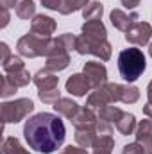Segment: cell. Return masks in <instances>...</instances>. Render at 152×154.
<instances>
[{"label":"cell","instance_id":"obj_1","mask_svg":"<svg viewBox=\"0 0 152 154\" xmlns=\"http://www.w3.org/2000/svg\"><path fill=\"white\" fill-rule=\"evenodd\" d=\"M23 136L32 151L41 154H52L63 145L66 138V127L57 115L43 111L36 113L25 122Z\"/></svg>","mask_w":152,"mask_h":154},{"label":"cell","instance_id":"obj_2","mask_svg":"<svg viewBox=\"0 0 152 154\" xmlns=\"http://www.w3.org/2000/svg\"><path fill=\"white\" fill-rule=\"evenodd\" d=\"M75 43H77V36L65 32L61 36L54 39L52 48L47 56L45 61V68L50 72H61L70 65V52L75 50Z\"/></svg>","mask_w":152,"mask_h":154},{"label":"cell","instance_id":"obj_3","mask_svg":"<svg viewBox=\"0 0 152 154\" xmlns=\"http://www.w3.org/2000/svg\"><path fill=\"white\" fill-rule=\"evenodd\" d=\"M145 68H147V59H145L143 50L131 47L118 54V72L123 81H127V82L138 81L143 75Z\"/></svg>","mask_w":152,"mask_h":154},{"label":"cell","instance_id":"obj_4","mask_svg":"<svg viewBox=\"0 0 152 154\" xmlns=\"http://www.w3.org/2000/svg\"><path fill=\"white\" fill-rule=\"evenodd\" d=\"M52 43H54L52 38H41L38 34H34V32H29V34H25V36H22L18 39L16 50H18L20 56L29 57V59L41 57V56L47 57L50 48H52Z\"/></svg>","mask_w":152,"mask_h":154},{"label":"cell","instance_id":"obj_5","mask_svg":"<svg viewBox=\"0 0 152 154\" xmlns=\"http://www.w3.org/2000/svg\"><path fill=\"white\" fill-rule=\"evenodd\" d=\"M122 100V84L118 82H106L104 86L97 88L95 91H91L88 95V100H86V106L91 108L93 111L97 109H102L104 106H109L114 102H120Z\"/></svg>","mask_w":152,"mask_h":154},{"label":"cell","instance_id":"obj_6","mask_svg":"<svg viewBox=\"0 0 152 154\" xmlns=\"http://www.w3.org/2000/svg\"><path fill=\"white\" fill-rule=\"evenodd\" d=\"M75 50L79 54H82V56L91 54L95 57H100L102 61H109L113 48H111V43L108 39H93V38H88V36L81 34V36H77Z\"/></svg>","mask_w":152,"mask_h":154},{"label":"cell","instance_id":"obj_7","mask_svg":"<svg viewBox=\"0 0 152 154\" xmlns=\"http://www.w3.org/2000/svg\"><path fill=\"white\" fill-rule=\"evenodd\" d=\"M34 111V102L31 99H16L11 102L2 104V122L5 124H18L29 113Z\"/></svg>","mask_w":152,"mask_h":154},{"label":"cell","instance_id":"obj_8","mask_svg":"<svg viewBox=\"0 0 152 154\" xmlns=\"http://www.w3.org/2000/svg\"><path fill=\"white\" fill-rule=\"evenodd\" d=\"M134 143L140 154H152V120H141L138 122V127L134 131Z\"/></svg>","mask_w":152,"mask_h":154},{"label":"cell","instance_id":"obj_9","mask_svg":"<svg viewBox=\"0 0 152 154\" xmlns=\"http://www.w3.org/2000/svg\"><path fill=\"white\" fill-rule=\"evenodd\" d=\"M82 74L88 77V81H90V84H91L93 90H97V88H100V86H104L108 82V70L99 61H88V63H84Z\"/></svg>","mask_w":152,"mask_h":154},{"label":"cell","instance_id":"obj_10","mask_svg":"<svg viewBox=\"0 0 152 154\" xmlns=\"http://www.w3.org/2000/svg\"><path fill=\"white\" fill-rule=\"evenodd\" d=\"M152 38V25L147 22H134L125 32V39L132 45H147Z\"/></svg>","mask_w":152,"mask_h":154},{"label":"cell","instance_id":"obj_11","mask_svg":"<svg viewBox=\"0 0 152 154\" xmlns=\"http://www.w3.org/2000/svg\"><path fill=\"white\" fill-rule=\"evenodd\" d=\"M57 23L54 18L47 16V14H36L31 20V32L38 34L41 38H52V34L56 32Z\"/></svg>","mask_w":152,"mask_h":154},{"label":"cell","instance_id":"obj_12","mask_svg":"<svg viewBox=\"0 0 152 154\" xmlns=\"http://www.w3.org/2000/svg\"><path fill=\"white\" fill-rule=\"evenodd\" d=\"M65 88H66V91L70 95H75V97H84L90 90H93L91 84H90V81H88V77L84 75V74H74V75H70L68 81H66V84H65Z\"/></svg>","mask_w":152,"mask_h":154},{"label":"cell","instance_id":"obj_13","mask_svg":"<svg viewBox=\"0 0 152 154\" xmlns=\"http://www.w3.org/2000/svg\"><path fill=\"white\" fill-rule=\"evenodd\" d=\"M72 124L75 129H97L99 124V115H95V111L88 106L81 108L79 113L72 118Z\"/></svg>","mask_w":152,"mask_h":154},{"label":"cell","instance_id":"obj_14","mask_svg":"<svg viewBox=\"0 0 152 154\" xmlns=\"http://www.w3.org/2000/svg\"><path fill=\"white\" fill-rule=\"evenodd\" d=\"M138 13H131V14H127V13H123L122 9H113L111 11V14H109V20H111V23H113L114 29H118V31H122V32H127L129 31V27L134 23V22H138Z\"/></svg>","mask_w":152,"mask_h":154},{"label":"cell","instance_id":"obj_15","mask_svg":"<svg viewBox=\"0 0 152 154\" xmlns=\"http://www.w3.org/2000/svg\"><path fill=\"white\" fill-rule=\"evenodd\" d=\"M32 82L36 84L38 90H56L57 84H59V77L56 75V72H50V70L43 68L32 77Z\"/></svg>","mask_w":152,"mask_h":154},{"label":"cell","instance_id":"obj_16","mask_svg":"<svg viewBox=\"0 0 152 154\" xmlns=\"http://www.w3.org/2000/svg\"><path fill=\"white\" fill-rule=\"evenodd\" d=\"M82 34L93 39H106L108 38V31L106 25L102 23V20H88L82 23Z\"/></svg>","mask_w":152,"mask_h":154},{"label":"cell","instance_id":"obj_17","mask_svg":"<svg viewBox=\"0 0 152 154\" xmlns=\"http://www.w3.org/2000/svg\"><path fill=\"white\" fill-rule=\"evenodd\" d=\"M52 108L57 111V115H63L65 118H68V120H72V118L79 113V109H81V106L77 104L75 100L65 99V97H61L56 104H52Z\"/></svg>","mask_w":152,"mask_h":154},{"label":"cell","instance_id":"obj_18","mask_svg":"<svg viewBox=\"0 0 152 154\" xmlns=\"http://www.w3.org/2000/svg\"><path fill=\"white\" fill-rule=\"evenodd\" d=\"M114 149V140L111 134H99L93 147H91V154H113Z\"/></svg>","mask_w":152,"mask_h":154},{"label":"cell","instance_id":"obj_19","mask_svg":"<svg viewBox=\"0 0 152 154\" xmlns=\"http://www.w3.org/2000/svg\"><path fill=\"white\" fill-rule=\"evenodd\" d=\"M99 133L97 129H75V142L82 149H91Z\"/></svg>","mask_w":152,"mask_h":154},{"label":"cell","instance_id":"obj_20","mask_svg":"<svg viewBox=\"0 0 152 154\" xmlns=\"http://www.w3.org/2000/svg\"><path fill=\"white\" fill-rule=\"evenodd\" d=\"M118 133L123 134V136H129V134H134L136 127H138V122H136V116L132 113H123V116L114 124Z\"/></svg>","mask_w":152,"mask_h":154},{"label":"cell","instance_id":"obj_21","mask_svg":"<svg viewBox=\"0 0 152 154\" xmlns=\"http://www.w3.org/2000/svg\"><path fill=\"white\" fill-rule=\"evenodd\" d=\"M2 154H31V152L27 149H23V145L20 143L18 138L9 136V138H4V142H2Z\"/></svg>","mask_w":152,"mask_h":154},{"label":"cell","instance_id":"obj_22","mask_svg":"<svg viewBox=\"0 0 152 154\" xmlns=\"http://www.w3.org/2000/svg\"><path fill=\"white\" fill-rule=\"evenodd\" d=\"M122 116H123V111H122L120 108L113 106V104L104 106L102 109H99V118H100V120H106V122H109V124H116Z\"/></svg>","mask_w":152,"mask_h":154},{"label":"cell","instance_id":"obj_23","mask_svg":"<svg viewBox=\"0 0 152 154\" xmlns=\"http://www.w3.org/2000/svg\"><path fill=\"white\" fill-rule=\"evenodd\" d=\"M16 16L20 20H32L36 16V5L32 0H22L16 5Z\"/></svg>","mask_w":152,"mask_h":154},{"label":"cell","instance_id":"obj_24","mask_svg":"<svg viewBox=\"0 0 152 154\" xmlns=\"http://www.w3.org/2000/svg\"><path fill=\"white\" fill-rule=\"evenodd\" d=\"M102 13H104V5L100 2H90L82 9V18L86 22L88 20H100L102 18Z\"/></svg>","mask_w":152,"mask_h":154},{"label":"cell","instance_id":"obj_25","mask_svg":"<svg viewBox=\"0 0 152 154\" xmlns=\"http://www.w3.org/2000/svg\"><path fill=\"white\" fill-rule=\"evenodd\" d=\"M2 68H4V72L9 75V74H14V72L23 70V68H25V63L22 61V57H18V56L13 54L9 59H5V61L2 63Z\"/></svg>","mask_w":152,"mask_h":154},{"label":"cell","instance_id":"obj_26","mask_svg":"<svg viewBox=\"0 0 152 154\" xmlns=\"http://www.w3.org/2000/svg\"><path fill=\"white\" fill-rule=\"evenodd\" d=\"M140 99V90L131 84H122V100L123 104H134Z\"/></svg>","mask_w":152,"mask_h":154},{"label":"cell","instance_id":"obj_27","mask_svg":"<svg viewBox=\"0 0 152 154\" xmlns=\"http://www.w3.org/2000/svg\"><path fill=\"white\" fill-rule=\"evenodd\" d=\"M88 4H90V0H65L59 13L61 14H70V13H75V11H82Z\"/></svg>","mask_w":152,"mask_h":154},{"label":"cell","instance_id":"obj_28","mask_svg":"<svg viewBox=\"0 0 152 154\" xmlns=\"http://www.w3.org/2000/svg\"><path fill=\"white\" fill-rule=\"evenodd\" d=\"M38 97L45 104H56L61 99V91H59V88H56V90H38Z\"/></svg>","mask_w":152,"mask_h":154},{"label":"cell","instance_id":"obj_29","mask_svg":"<svg viewBox=\"0 0 152 154\" xmlns=\"http://www.w3.org/2000/svg\"><path fill=\"white\" fill-rule=\"evenodd\" d=\"M5 75H7V74H5ZM7 77H9V79H11V81L18 86V88L27 86V84L31 82V79H32V77H31V74L27 72V68H23V70H20V72H14V74H9Z\"/></svg>","mask_w":152,"mask_h":154},{"label":"cell","instance_id":"obj_30","mask_svg":"<svg viewBox=\"0 0 152 154\" xmlns=\"http://www.w3.org/2000/svg\"><path fill=\"white\" fill-rule=\"evenodd\" d=\"M16 90H18V86H16L9 77H7V75L2 77V90H0V95H2L4 99H7V97L14 95V93H16Z\"/></svg>","mask_w":152,"mask_h":154},{"label":"cell","instance_id":"obj_31","mask_svg":"<svg viewBox=\"0 0 152 154\" xmlns=\"http://www.w3.org/2000/svg\"><path fill=\"white\" fill-rule=\"evenodd\" d=\"M97 133L99 134H111L113 133V125L106 120H100L99 118V124H97Z\"/></svg>","mask_w":152,"mask_h":154},{"label":"cell","instance_id":"obj_32","mask_svg":"<svg viewBox=\"0 0 152 154\" xmlns=\"http://www.w3.org/2000/svg\"><path fill=\"white\" fill-rule=\"evenodd\" d=\"M63 2H65V0H41L43 7H47V9H50V11H61Z\"/></svg>","mask_w":152,"mask_h":154},{"label":"cell","instance_id":"obj_33","mask_svg":"<svg viewBox=\"0 0 152 154\" xmlns=\"http://www.w3.org/2000/svg\"><path fill=\"white\" fill-rule=\"evenodd\" d=\"M59 154H90L86 149H82V147H74V145H68V147H65L63 151Z\"/></svg>","mask_w":152,"mask_h":154},{"label":"cell","instance_id":"obj_34","mask_svg":"<svg viewBox=\"0 0 152 154\" xmlns=\"http://www.w3.org/2000/svg\"><path fill=\"white\" fill-rule=\"evenodd\" d=\"M9 20H11V16H9V9L2 7V22H0V27H2V29H4V27H7Z\"/></svg>","mask_w":152,"mask_h":154},{"label":"cell","instance_id":"obj_35","mask_svg":"<svg viewBox=\"0 0 152 154\" xmlns=\"http://www.w3.org/2000/svg\"><path fill=\"white\" fill-rule=\"evenodd\" d=\"M140 2H141V0H120V4H122L123 7H127V9H136V7L140 5Z\"/></svg>","mask_w":152,"mask_h":154},{"label":"cell","instance_id":"obj_36","mask_svg":"<svg viewBox=\"0 0 152 154\" xmlns=\"http://www.w3.org/2000/svg\"><path fill=\"white\" fill-rule=\"evenodd\" d=\"M0 48H2V63H4V61L9 59L13 54H11V50H9V47H7V43H0Z\"/></svg>","mask_w":152,"mask_h":154},{"label":"cell","instance_id":"obj_37","mask_svg":"<svg viewBox=\"0 0 152 154\" xmlns=\"http://www.w3.org/2000/svg\"><path fill=\"white\" fill-rule=\"evenodd\" d=\"M0 4H2V7H5V9H13L14 5H18V0H0Z\"/></svg>","mask_w":152,"mask_h":154},{"label":"cell","instance_id":"obj_38","mask_svg":"<svg viewBox=\"0 0 152 154\" xmlns=\"http://www.w3.org/2000/svg\"><path fill=\"white\" fill-rule=\"evenodd\" d=\"M143 115L152 120V104H150V102H147V104L143 106Z\"/></svg>","mask_w":152,"mask_h":154},{"label":"cell","instance_id":"obj_39","mask_svg":"<svg viewBox=\"0 0 152 154\" xmlns=\"http://www.w3.org/2000/svg\"><path fill=\"white\" fill-rule=\"evenodd\" d=\"M147 99H149V102L152 104V81L149 82V86H147Z\"/></svg>","mask_w":152,"mask_h":154},{"label":"cell","instance_id":"obj_40","mask_svg":"<svg viewBox=\"0 0 152 154\" xmlns=\"http://www.w3.org/2000/svg\"><path fill=\"white\" fill-rule=\"evenodd\" d=\"M149 54H150V57H152V41H150V45H149Z\"/></svg>","mask_w":152,"mask_h":154}]
</instances>
